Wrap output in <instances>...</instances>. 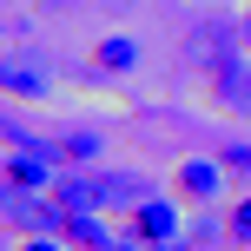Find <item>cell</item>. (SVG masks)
Masks as SVG:
<instances>
[{
	"instance_id": "obj_11",
	"label": "cell",
	"mask_w": 251,
	"mask_h": 251,
	"mask_svg": "<svg viewBox=\"0 0 251 251\" xmlns=\"http://www.w3.org/2000/svg\"><path fill=\"white\" fill-rule=\"evenodd\" d=\"M20 251H66V245H53V238H26Z\"/></svg>"
},
{
	"instance_id": "obj_12",
	"label": "cell",
	"mask_w": 251,
	"mask_h": 251,
	"mask_svg": "<svg viewBox=\"0 0 251 251\" xmlns=\"http://www.w3.org/2000/svg\"><path fill=\"white\" fill-rule=\"evenodd\" d=\"M238 40H245V53H251V13H245V20H238Z\"/></svg>"
},
{
	"instance_id": "obj_4",
	"label": "cell",
	"mask_w": 251,
	"mask_h": 251,
	"mask_svg": "<svg viewBox=\"0 0 251 251\" xmlns=\"http://www.w3.org/2000/svg\"><path fill=\"white\" fill-rule=\"evenodd\" d=\"M53 205H66V212H106V192H100V172H66L60 185H53Z\"/></svg>"
},
{
	"instance_id": "obj_7",
	"label": "cell",
	"mask_w": 251,
	"mask_h": 251,
	"mask_svg": "<svg viewBox=\"0 0 251 251\" xmlns=\"http://www.w3.org/2000/svg\"><path fill=\"white\" fill-rule=\"evenodd\" d=\"M7 93L40 100V93H47V73H40V66H13V60H7Z\"/></svg>"
},
{
	"instance_id": "obj_1",
	"label": "cell",
	"mask_w": 251,
	"mask_h": 251,
	"mask_svg": "<svg viewBox=\"0 0 251 251\" xmlns=\"http://www.w3.org/2000/svg\"><path fill=\"white\" fill-rule=\"evenodd\" d=\"M126 238L139 245H178V205L172 199H139L126 212Z\"/></svg>"
},
{
	"instance_id": "obj_9",
	"label": "cell",
	"mask_w": 251,
	"mask_h": 251,
	"mask_svg": "<svg viewBox=\"0 0 251 251\" xmlns=\"http://www.w3.org/2000/svg\"><path fill=\"white\" fill-rule=\"evenodd\" d=\"M231 238H238V245H251V192L238 199V212H231Z\"/></svg>"
},
{
	"instance_id": "obj_8",
	"label": "cell",
	"mask_w": 251,
	"mask_h": 251,
	"mask_svg": "<svg viewBox=\"0 0 251 251\" xmlns=\"http://www.w3.org/2000/svg\"><path fill=\"white\" fill-rule=\"evenodd\" d=\"M100 152V132H66V139H53V159H93Z\"/></svg>"
},
{
	"instance_id": "obj_10",
	"label": "cell",
	"mask_w": 251,
	"mask_h": 251,
	"mask_svg": "<svg viewBox=\"0 0 251 251\" xmlns=\"http://www.w3.org/2000/svg\"><path fill=\"white\" fill-rule=\"evenodd\" d=\"M218 159H225V172H251V146H225Z\"/></svg>"
},
{
	"instance_id": "obj_3",
	"label": "cell",
	"mask_w": 251,
	"mask_h": 251,
	"mask_svg": "<svg viewBox=\"0 0 251 251\" xmlns=\"http://www.w3.org/2000/svg\"><path fill=\"white\" fill-rule=\"evenodd\" d=\"M218 185H225V159H185L178 165V199L205 205V199H218Z\"/></svg>"
},
{
	"instance_id": "obj_6",
	"label": "cell",
	"mask_w": 251,
	"mask_h": 251,
	"mask_svg": "<svg viewBox=\"0 0 251 251\" xmlns=\"http://www.w3.org/2000/svg\"><path fill=\"white\" fill-rule=\"evenodd\" d=\"M93 66H100V73H132V66H139V47L126 33H106L100 47H93Z\"/></svg>"
},
{
	"instance_id": "obj_5",
	"label": "cell",
	"mask_w": 251,
	"mask_h": 251,
	"mask_svg": "<svg viewBox=\"0 0 251 251\" xmlns=\"http://www.w3.org/2000/svg\"><path fill=\"white\" fill-rule=\"evenodd\" d=\"M40 185H47V152L7 146V192H40Z\"/></svg>"
},
{
	"instance_id": "obj_2",
	"label": "cell",
	"mask_w": 251,
	"mask_h": 251,
	"mask_svg": "<svg viewBox=\"0 0 251 251\" xmlns=\"http://www.w3.org/2000/svg\"><path fill=\"white\" fill-rule=\"evenodd\" d=\"M212 100L225 106V113H238V119H251V60H218L212 66Z\"/></svg>"
}]
</instances>
